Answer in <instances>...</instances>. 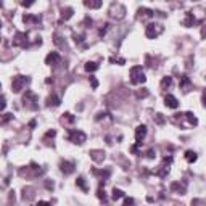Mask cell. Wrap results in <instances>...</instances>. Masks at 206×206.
Listing matches in <instances>:
<instances>
[{"mask_svg":"<svg viewBox=\"0 0 206 206\" xmlns=\"http://www.w3.org/2000/svg\"><path fill=\"white\" fill-rule=\"evenodd\" d=\"M147 81V77H145V73H144V68L142 66H134V68H130V84H144Z\"/></svg>","mask_w":206,"mask_h":206,"instance_id":"cell-1","label":"cell"},{"mask_svg":"<svg viewBox=\"0 0 206 206\" xmlns=\"http://www.w3.org/2000/svg\"><path fill=\"white\" fill-rule=\"evenodd\" d=\"M163 31H164V29H163L161 24H156V23H150V24H147L145 36H147L148 39H156Z\"/></svg>","mask_w":206,"mask_h":206,"instance_id":"cell-2","label":"cell"},{"mask_svg":"<svg viewBox=\"0 0 206 206\" xmlns=\"http://www.w3.org/2000/svg\"><path fill=\"white\" fill-rule=\"evenodd\" d=\"M85 139H87V135L82 130H77V129H71L69 135H68V140L73 142V144H84Z\"/></svg>","mask_w":206,"mask_h":206,"instance_id":"cell-3","label":"cell"},{"mask_svg":"<svg viewBox=\"0 0 206 206\" xmlns=\"http://www.w3.org/2000/svg\"><path fill=\"white\" fill-rule=\"evenodd\" d=\"M27 81H29V79L24 77V76H15L13 81H11V89H13V92H20V90L27 84Z\"/></svg>","mask_w":206,"mask_h":206,"instance_id":"cell-4","label":"cell"},{"mask_svg":"<svg viewBox=\"0 0 206 206\" xmlns=\"http://www.w3.org/2000/svg\"><path fill=\"white\" fill-rule=\"evenodd\" d=\"M26 39H27L26 32H18V34L15 36L13 45H15V47H23V48H26L27 45H29V44H27V41H26Z\"/></svg>","mask_w":206,"mask_h":206,"instance_id":"cell-5","label":"cell"},{"mask_svg":"<svg viewBox=\"0 0 206 206\" xmlns=\"http://www.w3.org/2000/svg\"><path fill=\"white\" fill-rule=\"evenodd\" d=\"M145 135H147V126L140 124L139 127L135 129V140H137V144H142V140L145 139Z\"/></svg>","mask_w":206,"mask_h":206,"instance_id":"cell-6","label":"cell"},{"mask_svg":"<svg viewBox=\"0 0 206 206\" xmlns=\"http://www.w3.org/2000/svg\"><path fill=\"white\" fill-rule=\"evenodd\" d=\"M60 168H61V172H65V174L74 172V163L73 161H61L60 163Z\"/></svg>","mask_w":206,"mask_h":206,"instance_id":"cell-7","label":"cell"},{"mask_svg":"<svg viewBox=\"0 0 206 206\" xmlns=\"http://www.w3.org/2000/svg\"><path fill=\"white\" fill-rule=\"evenodd\" d=\"M164 101H166V106H169V108H172V110H176L177 106H179V101H177V98L174 95H171V94H168L164 97Z\"/></svg>","mask_w":206,"mask_h":206,"instance_id":"cell-8","label":"cell"},{"mask_svg":"<svg viewBox=\"0 0 206 206\" xmlns=\"http://www.w3.org/2000/svg\"><path fill=\"white\" fill-rule=\"evenodd\" d=\"M60 61V55L56 53V52H52V53H48L47 55V58H45V63H47V65H56V63Z\"/></svg>","mask_w":206,"mask_h":206,"instance_id":"cell-9","label":"cell"},{"mask_svg":"<svg viewBox=\"0 0 206 206\" xmlns=\"http://www.w3.org/2000/svg\"><path fill=\"white\" fill-rule=\"evenodd\" d=\"M197 23V20H195V16H193L192 13H187V18L184 20V26H187V27H190V26H193Z\"/></svg>","mask_w":206,"mask_h":206,"instance_id":"cell-10","label":"cell"},{"mask_svg":"<svg viewBox=\"0 0 206 206\" xmlns=\"http://www.w3.org/2000/svg\"><path fill=\"white\" fill-rule=\"evenodd\" d=\"M197 158H198V156H197V153H195V151H192V150H188V151L185 153V159H187L188 163H195V161H197Z\"/></svg>","mask_w":206,"mask_h":206,"instance_id":"cell-11","label":"cell"},{"mask_svg":"<svg viewBox=\"0 0 206 206\" xmlns=\"http://www.w3.org/2000/svg\"><path fill=\"white\" fill-rule=\"evenodd\" d=\"M98 69V65L97 63H94V61H89V63H85V71H89V73H94V71H97Z\"/></svg>","mask_w":206,"mask_h":206,"instance_id":"cell-12","label":"cell"},{"mask_svg":"<svg viewBox=\"0 0 206 206\" xmlns=\"http://www.w3.org/2000/svg\"><path fill=\"white\" fill-rule=\"evenodd\" d=\"M47 103H48L50 106H52V105H53V106H58L60 103H61V100H60V98H58V97H56V95H52V97H48Z\"/></svg>","mask_w":206,"mask_h":206,"instance_id":"cell-13","label":"cell"},{"mask_svg":"<svg viewBox=\"0 0 206 206\" xmlns=\"http://www.w3.org/2000/svg\"><path fill=\"white\" fill-rule=\"evenodd\" d=\"M139 13H140L142 16H147V18H151V16L154 15V11H153V10H148V8H140V10H139Z\"/></svg>","mask_w":206,"mask_h":206,"instance_id":"cell-14","label":"cell"},{"mask_svg":"<svg viewBox=\"0 0 206 206\" xmlns=\"http://www.w3.org/2000/svg\"><path fill=\"white\" fill-rule=\"evenodd\" d=\"M171 84H172V77L171 76H166L163 77V81H161V87L166 89V87H171Z\"/></svg>","mask_w":206,"mask_h":206,"instance_id":"cell-15","label":"cell"},{"mask_svg":"<svg viewBox=\"0 0 206 206\" xmlns=\"http://www.w3.org/2000/svg\"><path fill=\"white\" fill-rule=\"evenodd\" d=\"M73 11H74L73 8H66V10H63L61 20H65V21H66V20H69V18H71V16H73Z\"/></svg>","mask_w":206,"mask_h":206,"instance_id":"cell-16","label":"cell"},{"mask_svg":"<svg viewBox=\"0 0 206 206\" xmlns=\"http://www.w3.org/2000/svg\"><path fill=\"white\" fill-rule=\"evenodd\" d=\"M23 20H24V23H39L41 18H39V16H32V15H24Z\"/></svg>","mask_w":206,"mask_h":206,"instance_id":"cell-17","label":"cell"},{"mask_svg":"<svg viewBox=\"0 0 206 206\" xmlns=\"http://www.w3.org/2000/svg\"><path fill=\"white\" fill-rule=\"evenodd\" d=\"M124 197V192L123 190H119V188H114L113 190V200L116 201V200H119V198H123Z\"/></svg>","mask_w":206,"mask_h":206,"instance_id":"cell-18","label":"cell"},{"mask_svg":"<svg viewBox=\"0 0 206 206\" xmlns=\"http://www.w3.org/2000/svg\"><path fill=\"white\" fill-rule=\"evenodd\" d=\"M187 85H190V79H188V76H182L180 77V89H184V87H187Z\"/></svg>","mask_w":206,"mask_h":206,"instance_id":"cell-19","label":"cell"},{"mask_svg":"<svg viewBox=\"0 0 206 206\" xmlns=\"http://www.w3.org/2000/svg\"><path fill=\"white\" fill-rule=\"evenodd\" d=\"M154 123H156L158 126H163V124L166 123V119H164V116H163L161 113H158L156 116H154Z\"/></svg>","mask_w":206,"mask_h":206,"instance_id":"cell-20","label":"cell"},{"mask_svg":"<svg viewBox=\"0 0 206 206\" xmlns=\"http://www.w3.org/2000/svg\"><path fill=\"white\" fill-rule=\"evenodd\" d=\"M11 119H13V114H11V113H8V114H3V118L0 119V124H2V126H5L8 121H11Z\"/></svg>","mask_w":206,"mask_h":206,"instance_id":"cell-21","label":"cell"},{"mask_svg":"<svg viewBox=\"0 0 206 206\" xmlns=\"http://www.w3.org/2000/svg\"><path fill=\"white\" fill-rule=\"evenodd\" d=\"M94 174L101 176V177H105V179H108V177H110V169H106V171H97V169H94Z\"/></svg>","mask_w":206,"mask_h":206,"instance_id":"cell-22","label":"cell"},{"mask_svg":"<svg viewBox=\"0 0 206 206\" xmlns=\"http://www.w3.org/2000/svg\"><path fill=\"white\" fill-rule=\"evenodd\" d=\"M85 7H89V8H100L101 7V2H84Z\"/></svg>","mask_w":206,"mask_h":206,"instance_id":"cell-23","label":"cell"},{"mask_svg":"<svg viewBox=\"0 0 206 206\" xmlns=\"http://www.w3.org/2000/svg\"><path fill=\"white\" fill-rule=\"evenodd\" d=\"M77 185L81 187L84 192H87V190H89V188H87V185H85V182H84V177H79V179H77Z\"/></svg>","mask_w":206,"mask_h":206,"instance_id":"cell-24","label":"cell"},{"mask_svg":"<svg viewBox=\"0 0 206 206\" xmlns=\"http://www.w3.org/2000/svg\"><path fill=\"white\" fill-rule=\"evenodd\" d=\"M5 106H7V100H5V97L2 95V97H0V111H3Z\"/></svg>","mask_w":206,"mask_h":206,"instance_id":"cell-25","label":"cell"},{"mask_svg":"<svg viewBox=\"0 0 206 206\" xmlns=\"http://www.w3.org/2000/svg\"><path fill=\"white\" fill-rule=\"evenodd\" d=\"M90 84H92V89H97V87H98V81H97L94 76H90Z\"/></svg>","mask_w":206,"mask_h":206,"instance_id":"cell-26","label":"cell"},{"mask_svg":"<svg viewBox=\"0 0 206 206\" xmlns=\"http://www.w3.org/2000/svg\"><path fill=\"white\" fill-rule=\"evenodd\" d=\"M108 27H110V24L106 23V24H105V27H101V29L98 31V34H100V36H105V34H106V31H108Z\"/></svg>","mask_w":206,"mask_h":206,"instance_id":"cell-27","label":"cell"},{"mask_svg":"<svg viewBox=\"0 0 206 206\" xmlns=\"http://www.w3.org/2000/svg\"><path fill=\"white\" fill-rule=\"evenodd\" d=\"M98 198H100V200H103V201H105V200H106L105 190H101V188H98Z\"/></svg>","mask_w":206,"mask_h":206,"instance_id":"cell-28","label":"cell"},{"mask_svg":"<svg viewBox=\"0 0 206 206\" xmlns=\"http://www.w3.org/2000/svg\"><path fill=\"white\" fill-rule=\"evenodd\" d=\"M132 204H134V198H126L124 206H132Z\"/></svg>","mask_w":206,"mask_h":206,"instance_id":"cell-29","label":"cell"},{"mask_svg":"<svg viewBox=\"0 0 206 206\" xmlns=\"http://www.w3.org/2000/svg\"><path fill=\"white\" fill-rule=\"evenodd\" d=\"M63 116H66V119H68L69 123H74V116H73L71 113H66V114H63Z\"/></svg>","mask_w":206,"mask_h":206,"instance_id":"cell-30","label":"cell"},{"mask_svg":"<svg viewBox=\"0 0 206 206\" xmlns=\"http://www.w3.org/2000/svg\"><path fill=\"white\" fill-rule=\"evenodd\" d=\"M56 135V130H48L47 134H45V139H47V137H55Z\"/></svg>","mask_w":206,"mask_h":206,"instance_id":"cell-31","label":"cell"},{"mask_svg":"<svg viewBox=\"0 0 206 206\" xmlns=\"http://www.w3.org/2000/svg\"><path fill=\"white\" fill-rule=\"evenodd\" d=\"M148 158H154V150H148Z\"/></svg>","mask_w":206,"mask_h":206,"instance_id":"cell-32","label":"cell"},{"mask_svg":"<svg viewBox=\"0 0 206 206\" xmlns=\"http://www.w3.org/2000/svg\"><path fill=\"white\" fill-rule=\"evenodd\" d=\"M37 206H50V204H48V203H45V201H39V203H37Z\"/></svg>","mask_w":206,"mask_h":206,"instance_id":"cell-33","label":"cell"},{"mask_svg":"<svg viewBox=\"0 0 206 206\" xmlns=\"http://www.w3.org/2000/svg\"><path fill=\"white\" fill-rule=\"evenodd\" d=\"M31 5H32V2H27V3L23 2V7H31Z\"/></svg>","mask_w":206,"mask_h":206,"instance_id":"cell-34","label":"cell"}]
</instances>
